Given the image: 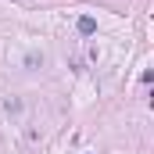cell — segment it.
Instances as JSON below:
<instances>
[{"mask_svg":"<svg viewBox=\"0 0 154 154\" xmlns=\"http://www.w3.org/2000/svg\"><path fill=\"white\" fill-rule=\"evenodd\" d=\"M25 65H29V68H36V65H43V54H39V57H36V54H29V57H25Z\"/></svg>","mask_w":154,"mask_h":154,"instance_id":"7a4b0ae2","label":"cell"},{"mask_svg":"<svg viewBox=\"0 0 154 154\" xmlns=\"http://www.w3.org/2000/svg\"><path fill=\"white\" fill-rule=\"evenodd\" d=\"M79 32H82V36H93V32H97V22H93L90 14H82V18H79Z\"/></svg>","mask_w":154,"mask_h":154,"instance_id":"6da1fadb","label":"cell"}]
</instances>
